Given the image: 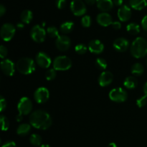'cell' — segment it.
I'll use <instances>...</instances> for the list:
<instances>
[{"instance_id": "obj_11", "label": "cell", "mask_w": 147, "mask_h": 147, "mask_svg": "<svg viewBox=\"0 0 147 147\" xmlns=\"http://www.w3.org/2000/svg\"><path fill=\"white\" fill-rule=\"evenodd\" d=\"M71 41L66 35H60L55 40V45L57 50L61 52H65L70 48Z\"/></svg>"}, {"instance_id": "obj_10", "label": "cell", "mask_w": 147, "mask_h": 147, "mask_svg": "<svg viewBox=\"0 0 147 147\" xmlns=\"http://www.w3.org/2000/svg\"><path fill=\"white\" fill-rule=\"evenodd\" d=\"M50 97V93L48 89L44 87H40L35 90L34 93V98L37 103H44L48 100Z\"/></svg>"}, {"instance_id": "obj_24", "label": "cell", "mask_w": 147, "mask_h": 147, "mask_svg": "<svg viewBox=\"0 0 147 147\" xmlns=\"http://www.w3.org/2000/svg\"><path fill=\"white\" fill-rule=\"evenodd\" d=\"M30 129H31V125L28 123H22L17 128V134L20 136H26L30 131Z\"/></svg>"}, {"instance_id": "obj_42", "label": "cell", "mask_w": 147, "mask_h": 147, "mask_svg": "<svg viewBox=\"0 0 147 147\" xmlns=\"http://www.w3.org/2000/svg\"><path fill=\"white\" fill-rule=\"evenodd\" d=\"M113 4H115L117 7H120L123 4V0H113Z\"/></svg>"}, {"instance_id": "obj_15", "label": "cell", "mask_w": 147, "mask_h": 147, "mask_svg": "<svg viewBox=\"0 0 147 147\" xmlns=\"http://www.w3.org/2000/svg\"><path fill=\"white\" fill-rule=\"evenodd\" d=\"M96 20L98 23L103 27H108L109 25H111L112 23L113 22L112 17L107 12H101L98 14Z\"/></svg>"}, {"instance_id": "obj_31", "label": "cell", "mask_w": 147, "mask_h": 147, "mask_svg": "<svg viewBox=\"0 0 147 147\" xmlns=\"http://www.w3.org/2000/svg\"><path fill=\"white\" fill-rule=\"evenodd\" d=\"M87 47L84 44H78L75 47V50L79 55H84L87 52Z\"/></svg>"}, {"instance_id": "obj_25", "label": "cell", "mask_w": 147, "mask_h": 147, "mask_svg": "<svg viewBox=\"0 0 147 147\" xmlns=\"http://www.w3.org/2000/svg\"><path fill=\"white\" fill-rule=\"evenodd\" d=\"M144 72V67L143 65L139 63H134L131 67V73L135 76H140Z\"/></svg>"}, {"instance_id": "obj_2", "label": "cell", "mask_w": 147, "mask_h": 147, "mask_svg": "<svg viewBox=\"0 0 147 147\" xmlns=\"http://www.w3.org/2000/svg\"><path fill=\"white\" fill-rule=\"evenodd\" d=\"M130 50L135 58L145 57L147 55V41L144 37H137L132 42Z\"/></svg>"}, {"instance_id": "obj_49", "label": "cell", "mask_w": 147, "mask_h": 147, "mask_svg": "<svg viewBox=\"0 0 147 147\" xmlns=\"http://www.w3.org/2000/svg\"><path fill=\"white\" fill-rule=\"evenodd\" d=\"M146 65H147V59H146Z\"/></svg>"}, {"instance_id": "obj_20", "label": "cell", "mask_w": 147, "mask_h": 147, "mask_svg": "<svg viewBox=\"0 0 147 147\" xmlns=\"http://www.w3.org/2000/svg\"><path fill=\"white\" fill-rule=\"evenodd\" d=\"M131 7L136 10H142L147 6V0H130Z\"/></svg>"}, {"instance_id": "obj_39", "label": "cell", "mask_w": 147, "mask_h": 147, "mask_svg": "<svg viewBox=\"0 0 147 147\" xmlns=\"http://www.w3.org/2000/svg\"><path fill=\"white\" fill-rule=\"evenodd\" d=\"M112 27H113L114 30H120L121 28V22H113V23H112L111 24Z\"/></svg>"}, {"instance_id": "obj_4", "label": "cell", "mask_w": 147, "mask_h": 147, "mask_svg": "<svg viewBox=\"0 0 147 147\" xmlns=\"http://www.w3.org/2000/svg\"><path fill=\"white\" fill-rule=\"evenodd\" d=\"M72 61L68 57L65 55L58 56L55 57L53 61V68L59 71L67 70L71 67Z\"/></svg>"}, {"instance_id": "obj_23", "label": "cell", "mask_w": 147, "mask_h": 147, "mask_svg": "<svg viewBox=\"0 0 147 147\" xmlns=\"http://www.w3.org/2000/svg\"><path fill=\"white\" fill-rule=\"evenodd\" d=\"M74 23L73 22H65L64 23L60 25V32L63 34H67V33H70V32L73 31V30L74 29Z\"/></svg>"}, {"instance_id": "obj_44", "label": "cell", "mask_w": 147, "mask_h": 147, "mask_svg": "<svg viewBox=\"0 0 147 147\" xmlns=\"http://www.w3.org/2000/svg\"><path fill=\"white\" fill-rule=\"evenodd\" d=\"M24 23L22 22H19L17 23V28L18 29V30H22V29L24 28Z\"/></svg>"}, {"instance_id": "obj_9", "label": "cell", "mask_w": 147, "mask_h": 147, "mask_svg": "<svg viewBox=\"0 0 147 147\" xmlns=\"http://www.w3.org/2000/svg\"><path fill=\"white\" fill-rule=\"evenodd\" d=\"M70 9L73 14L78 17L84 15L87 11L86 4L82 0H73L70 3Z\"/></svg>"}, {"instance_id": "obj_12", "label": "cell", "mask_w": 147, "mask_h": 147, "mask_svg": "<svg viewBox=\"0 0 147 147\" xmlns=\"http://www.w3.org/2000/svg\"><path fill=\"white\" fill-rule=\"evenodd\" d=\"M35 60L37 65L42 68H48L52 63L50 56L43 52H40L37 53Z\"/></svg>"}, {"instance_id": "obj_7", "label": "cell", "mask_w": 147, "mask_h": 147, "mask_svg": "<svg viewBox=\"0 0 147 147\" xmlns=\"http://www.w3.org/2000/svg\"><path fill=\"white\" fill-rule=\"evenodd\" d=\"M30 36H31L32 39L36 42H42L45 40L46 31L43 27L37 24L32 28L31 32H30Z\"/></svg>"}, {"instance_id": "obj_19", "label": "cell", "mask_w": 147, "mask_h": 147, "mask_svg": "<svg viewBox=\"0 0 147 147\" xmlns=\"http://www.w3.org/2000/svg\"><path fill=\"white\" fill-rule=\"evenodd\" d=\"M97 7L103 12L110 11L113 7V1L112 0H97Z\"/></svg>"}, {"instance_id": "obj_5", "label": "cell", "mask_w": 147, "mask_h": 147, "mask_svg": "<svg viewBox=\"0 0 147 147\" xmlns=\"http://www.w3.org/2000/svg\"><path fill=\"white\" fill-rule=\"evenodd\" d=\"M16 32V27L10 23H5L1 27L0 34L4 41H10L14 36Z\"/></svg>"}, {"instance_id": "obj_45", "label": "cell", "mask_w": 147, "mask_h": 147, "mask_svg": "<svg viewBox=\"0 0 147 147\" xmlns=\"http://www.w3.org/2000/svg\"><path fill=\"white\" fill-rule=\"evenodd\" d=\"M22 118H23V116L22 114H20V113H19L18 115H17V116H16V121L18 122L21 121L22 120Z\"/></svg>"}, {"instance_id": "obj_26", "label": "cell", "mask_w": 147, "mask_h": 147, "mask_svg": "<svg viewBox=\"0 0 147 147\" xmlns=\"http://www.w3.org/2000/svg\"><path fill=\"white\" fill-rule=\"evenodd\" d=\"M126 30H127L129 34L136 35V34H138L140 32V26L134 22L130 23L126 27Z\"/></svg>"}, {"instance_id": "obj_22", "label": "cell", "mask_w": 147, "mask_h": 147, "mask_svg": "<svg viewBox=\"0 0 147 147\" xmlns=\"http://www.w3.org/2000/svg\"><path fill=\"white\" fill-rule=\"evenodd\" d=\"M33 14L30 10L26 9L24 10L20 14V20L24 24H29L32 20Z\"/></svg>"}, {"instance_id": "obj_32", "label": "cell", "mask_w": 147, "mask_h": 147, "mask_svg": "<svg viewBox=\"0 0 147 147\" xmlns=\"http://www.w3.org/2000/svg\"><path fill=\"white\" fill-rule=\"evenodd\" d=\"M91 18H90V17L89 15H85L81 20L82 26L84 27H86V28H87V27H89L91 25Z\"/></svg>"}, {"instance_id": "obj_35", "label": "cell", "mask_w": 147, "mask_h": 147, "mask_svg": "<svg viewBox=\"0 0 147 147\" xmlns=\"http://www.w3.org/2000/svg\"><path fill=\"white\" fill-rule=\"evenodd\" d=\"M67 1L66 0H56V7L59 9H63L66 7Z\"/></svg>"}, {"instance_id": "obj_3", "label": "cell", "mask_w": 147, "mask_h": 147, "mask_svg": "<svg viewBox=\"0 0 147 147\" xmlns=\"http://www.w3.org/2000/svg\"><path fill=\"white\" fill-rule=\"evenodd\" d=\"M16 68L21 74L30 75L35 70V63L30 57H22L17 61Z\"/></svg>"}, {"instance_id": "obj_46", "label": "cell", "mask_w": 147, "mask_h": 147, "mask_svg": "<svg viewBox=\"0 0 147 147\" xmlns=\"http://www.w3.org/2000/svg\"><path fill=\"white\" fill-rule=\"evenodd\" d=\"M144 95L147 97V82L144 86Z\"/></svg>"}, {"instance_id": "obj_40", "label": "cell", "mask_w": 147, "mask_h": 147, "mask_svg": "<svg viewBox=\"0 0 147 147\" xmlns=\"http://www.w3.org/2000/svg\"><path fill=\"white\" fill-rule=\"evenodd\" d=\"M1 147H17V145L14 142H7L4 144Z\"/></svg>"}, {"instance_id": "obj_21", "label": "cell", "mask_w": 147, "mask_h": 147, "mask_svg": "<svg viewBox=\"0 0 147 147\" xmlns=\"http://www.w3.org/2000/svg\"><path fill=\"white\" fill-rule=\"evenodd\" d=\"M123 85L128 89H134L137 86L138 80L134 76H129L125 79Z\"/></svg>"}, {"instance_id": "obj_8", "label": "cell", "mask_w": 147, "mask_h": 147, "mask_svg": "<svg viewBox=\"0 0 147 147\" xmlns=\"http://www.w3.org/2000/svg\"><path fill=\"white\" fill-rule=\"evenodd\" d=\"M19 113L23 115H28L32 110V103L27 97H22L17 105Z\"/></svg>"}, {"instance_id": "obj_13", "label": "cell", "mask_w": 147, "mask_h": 147, "mask_svg": "<svg viewBox=\"0 0 147 147\" xmlns=\"http://www.w3.org/2000/svg\"><path fill=\"white\" fill-rule=\"evenodd\" d=\"M1 70L6 76H12L15 71V65L11 60L4 59L1 62Z\"/></svg>"}, {"instance_id": "obj_28", "label": "cell", "mask_w": 147, "mask_h": 147, "mask_svg": "<svg viewBox=\"0 0 147 147\" xmlns=\"http://www.w3.org/2000/svg\"><path fill=\"white\" fill-rule=\"evenodd\" d=\"M0 122H1V131H6L8 130L9 127V121L8 119L5 116L1 115L0 116Z\"/></svg>"}, {"instance_id": "obj_36", "label": "cell", "mask_w": 147, "mask_h": 147, "mask_svg": "<svg viewBox=\"0 0 147 147\" xmlns=\"http://www.w3.org/2000/svg\"><path fill=\"white\" fill-rule=\"evenodd\" d=\"M7 108V101L3 96L0 97V111L2 112Z\"/></svg>"}, {"instance_id": "obj_27", "label": "cell", "mask_w": 147, "mask_h": 147, "mask_svg": "<svg viewBox=\"0 0 147 147\" xmlns=\"http://www.w3.org/2000/svg\"><path fill=\"white\" fill-rule=\"evenodd\" d=\"M30 142L32 145L34 146H40L42 144V138L40 135L34 134L30 136Z\"/></svg>"}, {"instance_id": "obj_6", "label": "cell", "mask_w": 147, "mask_h": 147, "mask_svg": "<svg viewBox=\"0 0 147 147\" xmlns=\"http://www.w3.org/2000/svg\"><path fill=\"white\" fill-rule=\"evenodd\" d=\"M109 98L111 100L116 103H122L127 99V93L121 88H116L111 90Z\"/></svg>"}, {"instance_id": "obj_17", "label": "cell", "mask_w": 147, "mask_h": 147, "mask_svg": "<svg viewBox=\"0 0 147 147\" xmlns=\"http://www.w3.org/2000/svg\"><path fill=\"white\" fill-rule=\"evenodd\" d=\"M88 50L94 54H100L104 50V45L100 40H93L89 42Z\"/></svg>"}, {"instance_id": "obj_34", "label": "cell", "mask_w": 147, "mask_h": 147, "mask_svg": "<svg viewBox=\"0 0 147 147\" xmlns=\"http://www.w3.org/2000/svg\"><path fill=\"white\" fill-rule=\"evenodd\" d=\"M147 103V97L146 96H142L141 98L137 99L136 100V105L139 106V108H142L145 106Z\"/></svg>"}, {"instance_id": "obj_43", "label": "cell", "mask_w": 147, "mask_h": 147, "mask_svg": "<svg viewBox=\"0 0 147 147\" xmlns=\"http://www.w3.org/2000/svg\"><path fill=\"white\" fill-rule=\"evenodd\" d=\"M86 2V4H88V5H93L96 3L97 0H85Z\"/></svg>"}, {"instance_id": "obj_29", "label": "cell", "mask_w": 147, "mask_h": 147, "mask_svg": "<svg viewBox=\"0 0 147 147\" xmlns=\"http://www.w3.org/2000/svg\"><path fill=\"white\" fill-rule=\"evenodd\" d=\"M96 67L99 70H103L107 67V62L102 57H98L96 60Z\"/></svg>"}, {"instance_id": "obj_47", "label": "cell", "mask_w": 147, "mask_h": 147, "mask_svg": "<svg viewBox=\"0 0 147 147\" xmlns=\"http://www.w3.org/2000/svg\"><path fill=\"white\" fill-rule=\"evenodd\" d=\"M108 147H118V146L116 144L113 143V142H111V143H110L109 145H108Z\"/></svg>"}, {"instance_id": "obj_48", "label": "cell", "mask_w": 147, "mask_h": 147, "mask_svg": "<svg viewBox=\"0 0 147 147\" xmlns=\"http://www.w3.org/2000/svg\"><path fill=\"white\" fill-rule=\"evenodd\" d=\"M40 147H51V146H49V145L47 144H43V145H41Z\"/></svg>"}, {"instance_id": "obj_38", "label": "cell", "mask_w": 147, "mask_h": 147, "mask_svg": "<svg viewBox=\"0 0 147 147\" xmlns=\"http://www.w3.org/2000/svg\"><path fill=\"white\" fill-rule=\"evenodd\" d=\"M142 27L144 31L147 32V15L144 16L142 20Z\"/></svg>"}, {"instance_id": "obj_37", "label": "cell", "mask_w": 147, "mask_h": 147, "mask_svg": "<svg viewBox=\"0 0 147 147\" xmlns=\"http://www.w3.org/2000/svg\"><path fill=\"white\" fill-rule=\"evenodd\" d=\"M7 47H4V45L0 46V57L1 59H4V57H6V56L7 55Z\"/></svg>"}, {"instance_id": "obj_30", "label": "cell", "mask_w": 147, "mask_h": 147, "mask_svg": "<svg viewBox=\"0 0 147 147\" xmlns=\"http://www.w3.org/2000/svg\"><path fill=\"white\" fill-rule=\"evenodd\" d=\"M47 33L48 35L52 38H55V37H58L59 36V31L57 29V27L52 26V27H49L47 29Z\"/></svg>"}, {"instance_id": "obj_1", "label": "cell", "mask_w": 147, "mask_h": 147, "mask_svg": "<svg viewBox=\"0 0 147 147\" xmlns=\"http://www.w3.org/2000/svg\"><path fill=\"white\" fill-rule=\"evenodd\" d=\"M30 123L35 129L46 130L52 126L53 121L50 114L45 111L37 110L30 114Z\"/></svg>"}, {"instance_id": "obj_16", "label": "cell", "mask_w": 147, "mask_h": 147, "mask_svg": "<svg viewBox=\"0 0 147 147\" xmlns=\"http://www.w3.org/2000/svg\"><path fill=\"white\" fill-rule=\"evenodd\" d=\"M113 80V75L109 71H104L98 78V83L101 87L109 86Z\"/></svg>"}, {"instance_id": "obj_41", "label": "cell", "mask_w": 147, "mask_h": 147, "mask_svg": "<svg viewBox=\"0 0 147 147\" xmlns=\"http://www.w3.org/2000/svg\"><path fill=\"white\" fill-rule=\"evenodd\" d=\"M5 13H6V7H4L3 4H1V5H0V16L2 17Z\"/></svg>"}, {"instance_id": "obj_18", "label": "cell", "mask_w": 147, "mask_h": 147, "mask_svg": "<svg viewBox=\"0 0 147 147\" xmlns=\"http://www.w3.org/2000/svg\"><path fill=\"white\" fill-rule=\"evenodd\" d=\"M118 17L121 22H126L131 17V10L127 5H123L118 10Z\"/></svg>"}, {"instance_id": "obj_14", "label": "cell", "mask_w": 147, "mask_h": 147, "mask_svg": "<svg viewBox=\"0 0 147 147\" xmlns=\"http://www.w3.org/2000/svg\"><path fill=\"white\" fill-rule=\"evenodd\" d=\"M113 47L115 50L119 53H123L127 50L129 47V42L126 38L119 37L115 40L113 43Z\"/></svg>"}, {"instance_id": "obj_33", "label": "cell", "mask_w": 147, "mask_h": 147, "mask_svg": "<svg viewBox=\"0 0 147 147\" xmlns=\"http://www.w3.org/2000/svg\"><path fill=\"white\" fill-rule=\"evenodd\" d=\"M45 78L47 80H53L56 78V70L53 69H50L45 73Z\"/></svg>"}]
</instances>
